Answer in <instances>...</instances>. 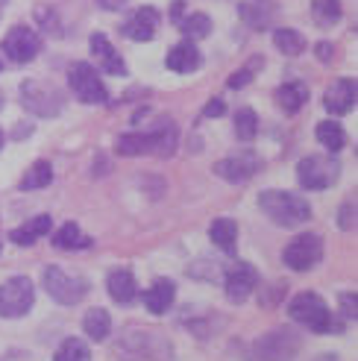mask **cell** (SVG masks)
Instances as JSON below:
<instances>
[{
	"label": "cell",
	"instance_id": "cell-1",
	"mask_svg": "<svg viewBox=\"0 0 358 361\" xmlns=\"http://www.w3.org/2000/svg\"><path fill=\"white\" fill-rule=\"evenodd\" d=\"M176 126L171 118L159 121L150 133H123L115 141V153L118 156H173L176 153Z\"/></svg>",
	"mask_w": 358,
	"mask_h": 361
},
{
	"label": "cell",
	"instance_id": "cell-2",
	"mask_svg": "<svg viewBox=\"0 0 358 361\" xmlns=\"http://www.w3.org/2000/svg\"><path fill=\"white\" fill-rule=\"evenodd\" d=\"M259 209L282 229H297L311 221V206L294 191L282 188H267L259 194Z\"/></svg>",
	"mask_w": 358,
	"mask_h": 361
},
{
	"label": "cell",
	"instance_id": "cell-3",
	"mask_svg": "<svg viewBox=\"0 0 358 361\" xmlns=\"http://www.w3.org/2000/svg\"><path fill=\"white\" fill-rule=\"evenodd\" d=\"M288 314H291V320L302 323V326L317 332V335H326V332H338V329H341V323L332 320V312H329V305L323 302V297L314 294V291L297 294L291 300V305H288Z\"/></svg>",
	"mask_w": 358,
	"mask_h": 361
},
{
	"label": "cell",
	"instance_id": "cell-4",
	"mask_svg": "<svg viewBox=\"0 0 358 361\" xmlns=\"http://www.w3.org/2000/svg\"><path fill=\"white\" fill-rule=\"evenodd\" d=\"M42 285L53 302L59 305H77L88 294V282L77 274H68L59 264H47L42 274Z\"/></svg>",
	"mask_w": 358,
	"mask_h": 361
},
{
	"label": "cell",
	"instance_id": "cell-5",
	"mask_svg": "<svg viewBox=\"0 0 358 361\" xmlns=\"http://www.w3.org/2000/svg\"><path fill=\"white\" fill-rule=\"evenodd\" d=\"M341 176V161L335 156H306L300 159L297 165V179L302 188L309 191H323V188H332Z\"/></svg>",
	"mask_w": 358,
	"mask_h": 361
},
{
	"label": "cell",
	"instance_id": "cell-6",
	"mask_svg": "<svg viewBox=\"0 0 358 361\" xmlns=\"http://www.w3.org/2000/svg\"><path fill=\"white\" fill-rule=\"evenodd\" d=\"M68 85H70V92L77 94V100H82L88 106L109 103V92H106L94 65H88V62H74L68 68Z\"/></svg>",
	"mask_w": 358,
	"mask_h": 361
},
{
	"label": "cell",
	"instance_id": "cell-7",
	"mask_svg": "<svg viewBox=\"0 0 358 361\" xmlns=\"http://www.w3.org/2000/svg\"><path fill=\"white\" fill-rule=\"evenodd\" d=\"M21 103L27 112L39 115V118H56L65 106V97H62V92H56V88L47 82L27 80V82H21Z\"/></svg>",
	"mask_w": 358,
	"mask_h": 361
},
{
	"label": "cell",
	"instance_id": "cell-8",
	"mask_svg": "<svg viewBox=\"0 0 358 361\" xmlns=\"http://www.w3.org/2000/svg\"><path fill=\"white\" fill-rule=\"evenodd\" d=\"M35 302V285L27 276H12L0 285V317H21Z\"/></svg>",
	"mask_w": 358,
	"mask_h": 361
},
{
	"label": "cell",
	"instance_id": "cell-9",
	"mask_svg": "<svg viewBox=\"0 0 358 361\" xmlns=\"http://www.w3.org/2000/svg\"><path fill=\"white\" fill-rule=\"evenodd\" d=\"M320 259H323V238L314 235V232H302V235H297L288 247L282 250L285 267L297 270V274H306V270H311Z\"/></svg>",
	"mask_w": 358,
	"mask_h": 361
},
{
	"label": "cell",
	"instance_id": "cell-10",
	"mask_svg": "<svg viewBox=\"0 0 358 361\" xmlns=\"http://www.w3.org/2000/svg\"><path fill=\"white\" fill-rule=\"evenodd\" d=\"M4 53H6L12 62L27 65V62H32L42 53V35L35 32V30H30V27H24V24H18V27H12L6 32Z\"/></svg>",
	"mask_w": 358,
	"mask_h": 361
},
{
	"label": "cell",
	"instance_id": "cell-11",
	"mask_svg": "<svg viewBox=\"0 0 358 361\" xmlns=\"http://www.w3.org/2000/svg\"><path fill=\"white\" fill-rule=\"evenodd\" d=\"M259 171H261V159L256 153H249V150L232 153V156L221 159L218 165H214V173L223 176L226 183H247V179H253Z\"/></svg>",
	"mask_w": 358,
	"mask_h": 361
},
{
	"label": "cell",
	"instance_id": "cell-12",
	"mask_svg": "<svg viewBox=\"0 0 358 361\" xmlns=\"http://www.w3.org/2000/svg\"><path fill=\"white\" fill-rule=\"evenodd\" d=\"M297 347H300V338L291 329H276L271 335H264L256 344V358H261V361H291Z\"/></svg>",
	"mask_w": 358,
	"mask_h": 361
},
{
	"label": "cell",
	"instance_id": "cell-13",
	"mask_svg": "<svg viewBox=\"0 0 358 361\" xmlns=\"http://www.w3.org/2000/svg\"><path fill=\"white\" fill-rule=\"evenodd\" d=\"M256 282H259V270L247 262H235L232 267H226V279H223V288H226V297L232 302H244L249 294L256 291Z\"/></svg>",
	"mask_w": 358,
	"mask_h": 361
},
{
	"label": "cell",
	"instance_id": "cell-14",
	"mask_svg": "<svg viewBox=\"0 0 358 361\" xmlns=\"http://www.w3.org/2000/svg\"><path fill=\"white\" fill-rule=\"evenodd\" d=\"M159 24H162V15H159V9L156 6H141V9H135L127 21L121 24V32L127 35L130 42H153Z\"/></svg>",
	"mask_w": 358,
	"mask_h": 361
},
{
	"label": "cell",
	"instance_id": "cell-15",
	"mask_svg": "<svg viewBox=\"0 0 358 361\" xmlns=\"http://www.w3.org/2000/svg\"><path fill=\"white\" fill-rule=\"evenodd\" d=\"M355 103H358V82L344 77V80H335L329 88H326V94H323V106H326V112L332 115H347L355 109Z\"/></svg>",
	"mask_w": 358,
	"mask_h": 361
},
{
	"label": "cell",
	"instance_id": "cell-16",
	"mask_svg": "<svg viewBox=\"0 0 358 361\" xmlns=\"http://www.w3.org/2000/svg\"><path fill=\"white\" fill-rule=\"evenodd\" d=\"M88 47H92V56L100 71H106V74H112V77H127V65H123L121 53L112 47V42L106 39L103 32H94L92 39H88Z\"/></svg>",
	"mask_w": 358,
	"mask_h": 361
},
{
	"label": "cell",
	"instance_id": "cell-17",
	"mask_svg": "<svg viewBox=\"0 0 358 361\" xmlns=\"http://www.w3.org/2000/svg\"><path fill=\"white\" fill-rule=\"evenodd\" d=\"M165 65H168L171 71H176V74H194V71L203 65V53L197 50L194 42L185 39V42H179V44L171 47Z\"/></svg>",
	"mask_w": 358,
	"mask_h": 361
},
{
	"label": "cell",
	"instance_id": "cell-18",
	"mask_svg": "<svg viewBox=\"0 0 358 361\" xmlns=\"http://www.w3.org/2000/svg\"><path fill=\"white\" fill-rule=\"evenodd\" d=\"M106 288H109V297H112L115 302H121V305H130V302H135V297H138L135 276L130 274L127 267H115L112 274H109V279H106Z\"/></svg>",
	"mask_w": 358,
	"mask_h": 361
},
{
	"label": "cell",
	"instance_id": "cell-19",
	"mask_svg": "<svg viewBox=\"0 0 358 361\" xmlns=\"http://www.w3.org/2000/svg\"><path fill=\"white\" fill-rule=\"evenodd\" d=\"M141 300H144L150 314H165L173 305V300H176V285L171 279H156L147 291L141 294Z\"/></svg>",
	"mask_w": 358,
	"mask_h": 361
},
{
	"label": "cell",
	"instance_id": "cell-20",
	"mask_svg": "<svg viewBox=\"0 0 358 361\" xmlns=\"http://www.w3.org/2000/svg\"><path fill=\"white\" fill-rule=\"evenodd\" d=\"M50 226H53V221H50V214H39V218H32V221H27L24 226H18V229H12V244H18V247H32L39 238H44L47 232H50Z\"/></svg>",
	"mask_w": 358,
	"mask_h": 361
},
{
	"label": "cell",
	"instance_id": "cell-21",
	"mask_svg": "<svg viewBox=\"0 0 358 361\" xmlns=\"http://www.w3.org/2000/svg\"><path fill=\"white\" fill-rule=\"evenodd\" d=\"M92 244H94V238L85 235V232L77 224H70V221L53 232V247L56 250H88Z\"/></svg>",
	"mask_w": 358,
	"mask_h": 361
},
{
	"label": "cell",
	"instance_id": "cell-22",
	"mask_svg": "<svg viewBox=\"0 0 358 361\" xmlns=\"http://www.w3.org/2000/svg\"><path fill=\"white\" fill-rule=\"evenodd\" d=\"M273 15H276V6L271 4V0H247V4H241V18H244V24H249L253 30L271 27Z\"/></svg>",
	"mask_w": 358,
	"mask_h": 361
},
{
	"label": "cell",
	"instance_id": "cell-23",
	"mask_svg": "<svg viewBox=\"0 0 358 361\" xmlns=\"http://www.w3.org/2000/svg\"><path fill=\"white\" fill-rule=\"evenodd\" d=\"M276 103L282 106L285 112H300L302 106L309 103V85L306 82H285L276 88Z\"/></svg>",
	"mask_w": 358,
	"mask_h": 361
},
{
	"label": "cell",
	"instance_id": "cell-24",
	"mask_svg": "<svg viewBox=\"0 0 358 361\" xmlns=\"http://www.w3.org/2000/svg\"><path fill=\"white\" fill-rule=\"evenodd\" d=\"M209 238L211 244L223 250V252H232L238 244V224L235 221H229V218H218V221H211L209 226Z\"/></svg>",
	"mask_w": 358,
	"mask_h": 361
},
{
	"label": "cell",
	"instance_id": "cell-25",
	"mask_svg": "<svg viewBox=\"0 0 358 361\" xmlns=\"http://www.w3.org/2000/svg\"><path fill=\"white\" fill-rule=\"evenodd\" d=\"M82 329L92 341H106L112 332V317L106 309H88L82 317Z\"/></svg>",
	"mask_w": 358,
	"mask_h": 361
},
{
	"label": "cell",
	"instance_id": "cell-26",
	"mask_svg": "<svg viewBox=\"0 0 358 361\" xmlns=\"http://www.w3.org/2000/svg\"><path fill=\"white\" fill-rule=\"evenodd\" d=\"M317 141L323 144L329 153H338V150H344L347 133H344V126L338 121H320L317 123Z\"/></svg>",
	"mask_w": 358,
	"mask_h": 361
},
{
	"label": "cell",
	"instance_id": "cell-27",
	"mask_svg": "<svg viewBox=\"0 0 358 361\" xmlns=\"http://www.w3.org/2000/svg\"><path fill=\"white\" fill-rule=\"evenodd\" d=\"M53 183V168H50V161H44V159H39L35 165L24 173V179L18 183V188L21 191H39V188H47Z\"/></svg>",
	"mask_w": 358,
	"mask_h": 361
},
{
	"label": "cell",
	"instance_id": "cell-28",
	"mask_svg": "<svg viewBox=\"0 0 358 361\" xmlns=\"http://www.w3.org/2000/svg\"><path fill=\"white\" fill-rule=\"evenodd\" d=\"M273 44H276L279 53H285V56H300V53L306 50V39H302V32H297L291 27L273 30Z\"/></svg>",
	"mask_w": 358,
	"mask_h": 361
},
{
	"label": "cell",
	"instance_id": "cell-29",
	"mask_svg": "<svg viewBox=\"0 0 358 361\" xmlns=\"http://www.w3.org/2000/svg\"><path fill=\"white\" fill-rule=\"evenodd\" d=\"M311 15L317 27H335L341 21V0H311Z\"/></svg>",
	"mask_w": 358,
	"mask_h": 361
},
{
	"label": "cell",
	"instance_id": "cell-30",
	"mask_svg": "<svg viewBox=\"0 0 358 361\" xmlns=\"http://www.w3.org/2000/svg\"><path fill=\"white\" fill-rule=\"evenodd\" d=\"M179 27H183V32H185L188 42H200V39H206V35L211 32V18H209L206 12H194V15L183 18V21H179Z\"/></svg>",
	"mask_w": 358,
	"mask_h": 361
},
{
	"label": "cell",
	"instance_id": "cell-31",
	"mask_svg": "<svg viewBox=\"0 0 358 361\" xmlns=\"http://www.w3.org/2000/svg\"><path fill=\"white\" fill-rule=\"evenodd\" d=\"M53 361H92V350L82 338H68L62 341V347L56 350Z\"/></svg>",
	"mask_w": 358,
	"mask_h": 361
},
{
	"label": "cell",
	"instance_id": "cell-32",
	"mask_svg": "<svg viewBox=\"0 0 358 361\" xmlns=\"http://www.w3.org/2000/svg\"><path fill=\"white\" fill-rule=\"evenodd\" d=\"M256 133H259V118H256L253 109H247V106H244V109L235 112V135L241 141H253Z\"/></svg>",
	"mask_w": 358,
	"mask_h": 361
},
{
	"label": "cell",
	"instance_id": "cell-33",
	"mask_svg": "<svg viewBox=\"0 0 358 361\" xmlns=\"http://www.w3.org/2000/svg\"><path fill=\"white\" fill-rule=\"evenodd\" d=\"M261 62H264V59H249V65H247V68H241V71H235V74H232V77L226 80V85L232 88V92H241V88H247L249 82H253V74L261 68Z\"/></svg>",
	"mask_w": 358,
	"mask_h": 361
},
{
	"label": "cell",
	"instance_id": "cell-34",
	"mask_svg": "<svg viewBox=\"0 0 358 361\" xmlns=\"http://www.w3.org/2000/svg\"><path fill=\"white\" fill-rule=\"evenodd\" d=\"M35 18H39V24H42L44 30H50V35H62L59 21H56V12H53V9L39 6V9H35Z\"/></svg>",
	"mask_w": 358,
	"mask_h": 361
},
{
	"label": "cell",
	"instance_id": "cell-35",
	"mask_svg": "<svg viewBox=\"0 0 358 361\" xmlns=\"http://www.w3.org/2000/svg\"><path fill=\"white\" fill-rule=\"evenodd\" d=\"M338 226L341 229H355V200H344L341 203V214H338Z\"/></svg>",
	"mask_w": 358,
	"mask_h": 361
},
{
	"label": "cell",
	"instance_id": "cell-36",
	"mask_svg": "<svg viewBox=\"0 0 358 361\" xmlns=\"http://www.w3.org/2000/svg\"><path fill=\"white\" fill-rule=\"evenodd\" d=\"M341 314H344V320H355L358 317V294L352 291H347V294H341Z\"/></svg>",
	"mask_w": 358,
	"mask_h": 361
},
{
	"label": "cell",
	"instance_id": "cell-37",
	"mask_svg": "<svg viewBox=\"0 0 358 361\" xmlns=\"http://www.w3.org/2000/svg\"><path fill=\"white\" fill-rule=\"evenodd\" d=\"M223 112H226V103H223L221 97L209 100V103H206V109H203V115H206V118H221Z\"/></svg>",
	"mask_w": 358,
	"mask_h": 361
},
{
	"label": "cell",
	"instance_id": "cell-38",
	"mask_svg": "<svg viewBox=\"0 0 358 361\" xmlns=\"http://www.w3.org/2000/svg\"><path fill=\"white\" fill-rule=\"evenodd\" d=\"M97 4L103 6V9H109V12H118V9H123L130 4V0H97Z\"/></svg>",
	"mask_w": 358,
	"mask_h": 361
},
{
	"label": "cell",
	"instance_id": "cell-39",
	"mask_svg": "<svg viewBox=\"0 0 358 361\" xmlns=\"http://www.w3.org/2000/svg\"><path fill=\"white\" fill-rule=\"evenodd\" d=\"M332 53H335L332 44H326V42H320V44H317V56H320V62H329V59H332Z\"/></svg>",
	"mask_w": 358,
	"mask_h": 361
},
{
	"label": "cell",
	"instance_id": "cell-40",
	"mask_svg": "<svg viewBox=\"0 0 358 361\" xmlns=\"http://www.w3.org/2000/svg\"><path fill=\"white\" fill-rule=\"evenodd\" d=\"M30 133H32V126H18V130H15V138H30Z\"/></svg>",
	"mask_w": 358,
	"mask_h": 361
},
{
	"label": "cell",
	"instance_id": "cell-41",
	"mask_svg": "<svg viewBox=\"0 0 358 361\" xmlns=\"http://www.w3.org/2000/svg\"><path fill=\"white\" fill-rule=\"evenodd\" d=\"M317 361H338L335 355H323V358H317Z\"/></svg>",
	"mask_w": 358,
	"mask_h": 361
},
{
	"label": "cell",
	"instance_id": "cell-42",
	"mask_svg": "<svg viewBox=\"0 0 358 361\" xmlns=\"http://www.w3.org/2000/svg\"><path fill=\"white\" fill-rule=\"evenodd\" d=\"M4 141H6V138H4V130H0V150H4Z\"/></svg>",
	"mask_w": 358,
	"mask_h": 361
},
{
	"label": "cell",
	"instance_id": "cell-43",
	"mask_svg": "<svg viewBox=\"0 0 358 361\" xmlns=\"http://www.w3.org/2000/svg\"><path fill=\"white\" fill-rule=\"evenodd\" d=\"M4 6H6V0H0V15H4Z\"/></svg>",
	"mask_w": 358,
	"mask_h": 361
},
{
	"label": "cell",
	"instance_id": "cell-44",
	"mask_svg": "<svg viewBox=\"0 0 358 361\" xmlns=\"http://www.w3.org/2000/svg\"><path fill=\"white\" fill-rule=\"evenodd\" d=\"M0 250H4V241H0Z\"/></svg>",
	"mask_w": 358,
	"mask_h": 361
}]
</instances>
